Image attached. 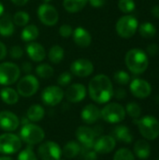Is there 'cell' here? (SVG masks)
Instances as JSON below:
<instances>
[{"label":"cell","mask_w":159,"mask_h":160,"mask_svg":"<svg viewBox=\"0 0 159 160\" xmlns=\"http://www.w3.org/2000/svg\"><path fill=\"white\" fill-rule=\"evenodd\" d=\"M112 137L115 141L122 142L125 143H131L133 141V136L127 126L119 125L112 130Z\"/></svg>","instance_id":"603a6c76"},{"label":"cell","mask_w":159,"mask_h":160,"mask_svg":"<svg viewBox=\"0 0 159 160\" xmlns=\"http://www.w3.org/2000/svg\"><path fill=\"white\" fill-rule=\"evenodd\" d=\"M139 22L136 17L132 15L122 16L115 24V30L117 34L123 38H132L138 31Z\"/></svg>","instance_id":"5b68a950"},{"label":"cell","mask_w":159,"mask_h":160,"mask_svg":"<svg viewBox=\"0 0 159 160\" xmlns=\"http://www.w3.org/2000/svg\"><path fill=\"white\" fill-rule=\"evenodd\" d=\"M151 13L152 15L157 18V19H159V5H157V6H154L151 9Z\"/></svg>","instance_id":"c3c4849f"},{"label":"cell","mask_w":159,"mask_h":160,"mask_svg":"<svg viewBox=\"0 0 159 160\" xmlns=\"http://www.w3.org/2000/svg\"><path fill=\"white\" fill-rule=\"evenodd\" d=\"M80 154L82 155V158L83 160H97V154L93 148L82 146Z\"/></svg>","instance_id":"f35d334b"},{"label":"cell","mask_w":159,"mask_h":160,"mask_svg":"<svg viewBox=\"0 0 159 160\" xmlns=\"http://www.w3.org/2000/svg\"><path fill=\"white\" fill-rule=\"evenodd\" d=\"M126 110L125 108L116 102L108 103L102 110H100L101 118L110 124H118L121 123L126 118Z\"/></svg>","instance_id":"8992f818"},{"label":"cell","mask_w":159,"mask_h":160,"mask_svg":"<svg viewBox=\"0 0 159 160\" xmlns=\"http://www.w3.org/2000/svg\"><path fill=\"white\" fill-rule=\"evenodd\" d=\"M134 123L139 128L140 133L147 141H153L159 136V122L153 115H146L139 119H134Z\"/></svg>","instance_id":"3957f363"},{"label":"cell","mask_w":159,"mask_h":160,"mask_svg":"<svg viewBox=\"0 0 159 160\" xmlns=\"http://www.w3.org/2000/svg\"><path fill=\"white\" fill-rule=\"evenodd\" d=\"M113 80L120 85H127L130 82V75L125 70H118L114 73Z\"/></svg>","instance_id":"e575fe53"},{"label":"cell","mask_w":159,"mask_h":160,"mask_svg":"<svg viewBox=\"0 0 159 160\" xmlns=\"http://www.w3.org/2000/svg\"><path fill=\"white\" fill-rule=\"evenodd\" d=\"M0 160H14L12 158H10V157H8V156H1L0 157Z\"/></svg>","instance_id":"f907efd6"},{"label":"cell","mask_w":159,"mask_h":160,"mask_svg":"<svg viewBox=\"0 0 159 160\" xmlns=\"http://www.w3.org/2000/svg\"><path fill=\"white\" fill-rule=\"evenodd\" d=\"M14 5L16 6H19V7H22V6H24L25 4H27V2L29 0H10Z\"/></svg>","instance_id":"681fc988"},{"label":"cell","mask_w":159,"mask_h":160,"mask_svg":"<svg viewBox=\"0 0 159 160\" xmlns=\"http://www.w3.org/2000/svg\"><path fill=\"white\" fill-rule=\"evenodd\" d=\"M22 70L26 73V74H30V72L32 71V65L29 62H24L22 65Z\"/></svg>","instance_id":"7dc6e473"},{"label":"cell","mask_w":159,"mask_h":160,"mask_svg":"<svg viewBox=\"0 0 159 160\" xmlns=\"http://www.w3.org/2000/svg\"><path fill=\"white\" fill-rule=\"evenodd\" d=\"M87 3L88 0H63V7L67 12L76 13L83 9Z\"/></svg>","instance_id":"f1b7e54d"},{"label":"cell","mask_w":159,"mask_h":160,"mask_svg":"<svg viewBox=\"0 0 159 160\" xmlns=\"http://www.w3.org/2000/svg\"><path fill=\"white\" fill-rule=\"evenodd\" d=\"M49 60L53 64H59L65 57V51L59 45H53L48 52Z\"/></svg>","instance_id":"f546056e"},{"label":"cell","mask_w":159,"mask_h":160,"mask_svg":"<svg viewBox=\"0 0 159 160\" xmlns=\"http://www.w3.org/2000/svg\"><path fill=\"white\" fill-rule=\"evenodd\" d=\"M126 112L133 119H139L142 114L141 106L136 102H129L126 106Z\"/></svg>","instance_id":"836d02e7"},{"label":"cell","mask_w":159,"mask_h":160,"mask_svg":"<svg viewBox=\"0 0 159 160\" xmlns=\"http://www.w3.org/2000/svg\"><path fill=\"white\" fill-rule=\"evenodd\" d=\"M45 116V110L39 104L31 105L26 112V118L31 122H39Z\"/></svg>","instance_id":"484cf974"},{"label":"cell","mask_w":159,"mask_h":160,"mask_svg":"<svg viewBox=\"0 0 159 160\" xmlns=\"http://www.w3.org/2000/svg\"><path fill=\"white\" fill-rule=\"evenodd\" d=\"M72 33H73V28L69 24H63L59 28V35L61 37H63L64 38L71 37Z\"/></svg>","instance_id":"b9f144b4"},{"label":"cell","mask_w":159,"mask_h":160,"mask_svg":"<svg viewBox=\"0 0 159 160\" xmlns=\"http://www.w3.org/2000/svg\"><path fill=\"white\" fill-rule=\"evenodd\" d=\"M70 72L80 78H86L94 72L93 63L86 58H79L70 65Z\"/></svg>","instance_id":"4fadbf2b"},{"label":"cell","mask_w":159,"mask_h":160,"mask_svg":"<svg viewBox=\"0 0 159 160\" xmlns=\"http://www.w3.org/2000/svg\"><path fill=\"white\" fill-rule=\"evenodd\" d=\"M15 24L9 14H3L0 17V36L7 38L13 35Z\"/></svg>","instance_id":"7402d4cb"},{"label":"cell","mask_w":159,"mask_h":160,"mask_svg":"<svg viewBox=\"0 0 159 160\" xmlns=\"http://www.w3.org/2000/svg\"><path fill=\"white\" fill-rule=\"evenodd\" d=\"M12 21H13L14 24L17 26H25L28 24V22L30 21V16L26 11L20 10V11H17L14 13V15L12 17Z\"/></svg>","instance_id":"d6a6232c"},{"label":"cell","mask_w":159,"mask_h":160,"mask_svg":"<svg viewBox=\"0 0 159 160\" xmlns=\"http://www.w3.org/2000/svg\"><path fill=\"white\" fill-rule=\"evenodd\" d=\"M125 63L130 72L133 74H142L148 68L149 59L145 51L134 48L127 52Z\"/></svg>","instance_id":"7a4b0ae2"},{"label":"cell","mask_w":159,"mask_h":160,"mask_svg":"<svg viewBox=\"0 0 159 160\" xmlns=\"http://www.w3.org/2000/svg\"><path fill=\"white\" fill-rule=\"evenodd\" d=\"M113 85L105 74L96 75L88 84V93L92 100L98 104L108 103L113 97Z\"/></svg>","instance_id":"6da1fadb"},{"label":"cell","mask_w":159,"mask_h":160,"mask_svg":"<svg viewBox=\"0 0 159 160\" xmlns=\"http://www.w3.org/2000/svg\"><path fill=\"white\" fill-rule=\"evenodd\" d=\"M37 18L41 23L47 26H53L59 21L57 9L49 3H43L37 8Z\"/></svg>","instance_id":"30bf717a"},{"label":"cell","mask_w":159,"mask_h":160,"mask_svg":"<svg viewBox=\"0 0 159 160\" xmlns=\"http://www.w3.org/2000/svg\"><path fill=\"white\" fill-rule=\"evenodd\" d=\"M4 14V5L0 2V17Z\"/></svg>","instance_id":"816d5d0a"},{"label":"cell","mask_w":159,"mask_h":160,"mask_svg":"<svg viewBox=\"0 0 159 160\" xmlns=\"http://www.w3.org/2000/svg\"><path fill=\"white\" fill-rule=\"evenodd\" d=\"M113 160H135V157L129 149L121 148L114 154Z\"/></svg>","instance_id":"74e56055"},{"label":"cell","mask_w":159,"mask_h":160,"mask_svg":"<svg viewBox=\"0 0 159 160\" xmlns=\"http://www.w3.org/2000/svg\"><path fill=\"white\" fill-rule=\"evenodd\" d=\"M88 3L95 8H100L105 5L106 0H88Z\"/></svg>","instance_id":"f6af8a7d"},{"label":"cell","mask_w":159,"mask_h":160,"mask_svg":"<svg viewBox=\"0 0 159 160\" xmlns=\"http://www.w3.org/2000/svg\"><path fill=\"white\" fill-rule=\"evenodd\" d=\"M20 126L19 117L9 111L0 112V128L7 132L16 130Z\"/></svg>","instance_id":"ac0fdd59"},{"label":"cell","mask_w":159,"mask_h":160,"mask_svg":"<svg viewBox=\"0 0 159 160\" xmlns=\"http://www.w3.org/2000/svg\"><path fill=\"white\" fill-rule=\"evenodd\" d=\"M42 1H43L44 3H50V2H51L52 0H42Z\"/></svg>","instance_id":"f5cc1de1"},{"label":"cell","mask_w":159,"mask_h":160,"mask_svg":"<svg viewBox=\"0 0 159 160\" xmlns=\"http://www.w3.org/2000/svg\"><path fill=\"white\" fill-rule=\"evenodd\" d=\"M75 135L82 147L93 148L97 137L93 128L86 126H81L77 128Z\"/></svg>","instance_id":"2e32d148"},{"label":"cell","mask_w":159,"mask_h":160,"mask_svg":"<svg viewBox=\"0 0 159 160\" xmlns=\"http://www.w3.org/2000/svg\"><path fill=\"white\" fill-rule=\"evenodd\" d=\"M9 55L13 59H20L23 55V50L19 45H14L9 49Z\"/></svg>","instance_id":"60d3db41"},{"label":"cell","mask_w":159,"mask_h":160,"mask_svg":"<svg viewBox=\"0 0 159 160\" xmlns=\"http://www.w3.org/2000/svg\"><path fill=\"white\" fill-rule=\"evenodd\" d=\"M113 97L117 99H124L127 97V92L124 88H117L113 91Z\"/></svg>","instance_id":"ee69618b"},{"label":"cell","mask_w":159,"mask_h":160,"mask_svg":"<svg viewBox=\"0 0 159 160\" xmlns=\"http://www.w3.org/2000/svg\"><path fill=\"white\" fill-rule=\"evenodd\" d=\"M140 35L144 38H152L157 35V27L150 22H144L138 27Z\"/></svg>","instance_id":"4dcf8cb0"},{"label":"cell","mask_w":159,"mask_h":160,"mask_svg":"<svg viewBox=\"0 0 159 160\" xmlns=\"http://www.w3.org/2000/svg\"><path fill=\"white\" fill-rule=\"evenodd\" d=\"M39 88V82L37 78L32 74H26L17 83V92L19 96L29 98L34 96Z\"/></svg>","instance_id":"9c48e42d"},{"label":"cell","mask_w":159,"mask_h":160,"mask_svg":"<svg viewBox=\"0 0 159 160\" xmlns=\"http://www.w3.org/2000/svg\"><path fill=\"white\" fill-rule=\"evenodd\" d=\"M58 160H65V159H61V158H60V159H58Z\"/></svg>","instance_id":"db71d44e"},{"label":"cell","mask_w":159,"mask_h":160,"mask_svg":"<svg viewBox=\"0 0 159 160\" xmlns=\"http://www.w3.org/2000/svg\"><path fill=\"white\" fill-rule=\"evenodd\" d=\"M25 52L28 57L34 62H42L46 57L45 48L37 42H29L25 46Z\"/></svg>","instance_id":"ffe728a7"},{"label":"cell","mask_w":159,"mask_h":160,"mask_svg":"<svg viewBox=\"0 0 159 160\" xmlns=\"http://www.w3.org/2000/svg\"><path fill=\"white\" fill-rule=\"evenodd\" d=\"M7 54V49L6 45L0 40V61L4 60L6 58Z\"/></svg>","instance_id":"bcb514c9"},{"label":"cell","mask_w":159,"mask_h":160,"mask_svg":"<svg viewBox=\"0 0 159 160\" xmlns=\"http://www.w3.org/2000/svg\"><path fill=\"white\" fill-rule=\"evenodd\" d=\"M81 118L87 125L95 124L101 118L100 110L94 104H87L81 112Z\"/></svg>","instance_id":"44dd1931"},{"label":"cell","mask_w":159,"mask_h":160,"mask_svg":"<svg viewBox=\"0 0 159 160\" xmlns=\"http://www.w3.org/2000/svg\"><path fill=\"white\" fill-rule=\"evenodd\" d=\"M72 82V74L71 72L65 71L61 73L57 78V83L59 86H67Z\"/></svg>","instance_id":"ab89813d"},{"label":"cell","mask_w":159,"mask_h":160,"mask_svg":"<svg viewBox=\"0 0 159 160\" xmlns=\"http://www.w3.org/2000/svg\"><path fill=\"white\" fill-rule=\"evenodd\" d=\"M81 148L82 146L79 142L70 141L67 142L62 148V155L65 156L67 158H74L80 155Z\"/></svg>","instance_id":"83f0119b"},{"label":"cell","mask_w":159,"mask_h":160,"mask_svg":"<svg viewBox=\"0 0 159 160\" xmlns=\"http://www.w3.org/2000/svg\"><path fill=\"white\" fill-rule=\"evenodd\" d=\"M159 47L157 44L156 43H152L150 45H148L147 49H146V53L147 55H151V56H155L158 53Z\"/></svg>","instance_id":"7bdbcfd3"},{"label":"cell","mask_w":159,"mask_h":160,"mask_svg":"<svg viewBox=\"0 0 159 160\" xmlns=\"http://www.w3.org/2000/svg\"><path fill=\"white\" fill-rule=\"evenodd\" d=\"M65 98V92L59 85H49L41 93L42 102L50 107L58 105Z\"/></svg>","instance_id":"7c38bea8"},{"label":"cell","mask_w":159,"mask_h":160,"mask_svg":"<svg viewBox=\"0 0 159 160\" xmlns=\"http://www.w3.org/2000/svg\"><path fill=\"white\" fill-rule=\"evenodd\" d=\"M17 160H37V156L29 145L19 153Z\"/></svg>","instance_id":"8d00e7d4"},{"label":"cell","mask_w":159,"mask_h":160,"mask_svg":"<svg viewBox=\"0 0 159 160\" xmlns=\"http://www.w3.org/2000/svg\"><path fill=\"white\" fill-rule=\"evenodd\" d=\"M37 156L41 160H58L61 158L62 149L57 142L47 141L38 146Z\"/></svg>","instance_id":"8fae6325"},{"label":"cell","mask_w":159,"mask_h":160,"mask_svg":"<svg viewBox=\"0 0 159 160\" xmlns=\"http://www.w3.org/2000/svg\"><path fill=\"white\" fill-rule=\"evenodd\" d=\"M116 146L115 139L111 135H101L97 139H96L93 149L97 152V154L107 155L113 151Z\"/></svg>","instance_id":"9a60e30c"},{"label":"cell","mask_w":159,"mask_h":160,"mask_svg":"<svg viewBox=\"0 0 159 160\" xmlns=\"http://www.w3.org/2000/svg\"><path fill=\"white\" fill-rule=\"evenodd\" d=\"M20 138L22 142L30 146L36 145L43 142L45 138V132L40 127L35 124L27 123L22 125L20 130Z\"/></svg>","instance_id":"277c9868"},{"label":"cell","mask_w":159,"mask_h":160,"mask_svg":"<svg viewBox=\"0 0 159 160\" xmlns=\"http://www.w3.org/2000/svg\"><path fill=\"white\" fill-rule=\"evenodd\" d=\"M117 5L119 9L126 14L132 12L136 8V3L134 0H118Z\"/></svg>","instance_id":"d590c367"},{"label":"cell","mask_w":159,"mask_h":160,"mask_svg":"<svg viewBox=\"0 0 159 160\" xmlns=\"http://www.w3.org/2000/svg\"><path fill=\"white\" fill-rule=\"evenodd\" d=\"M157 160H159V158H158V159H157Z\"/></svg>","instance_id":"11a10c76"},{"label":"cell","mask_w":159,"mask_h":160,"mask_svg":"<svg viewBox=\"0 0 159 160\" xmlns=\"http://www.w3.org/2000/svg\"><path fill=\"white\" fill-rule=\"evenodd\" d=\"M19 94L17 90L9 87L5 86L0 91V98L2 101L7 105H14L19 101Z\"/></svg>","instance_id":"cb8c5ba5"},{"label":"cell","mask_w":159,"mask_h":160,"mask_svg":"<svg viewBox=\"0 0 159 160\" xmlns=\"http://www.w3.org/2000/svg\"><path fill=\"white\" fill-rule=\"evenodd\" d=\"M72 38L75 44L81 48H87L92 43V35L84 27L78 26L73 29Z\"/></svg>","instance_id":"d6986e66"},{"label":"cell","mask_w":159,"mask_h":160,"mask_svg":"<svg viewBox=\"0 0 159 160\" xmlns=\"http://www.w3.org/2000/svg\"><path fill=\"white\" fill-rule=\"evenodd\" d=\"M22 142L16 134L6 132L0 135V154L10 156L18 153L22 148Z\"/></svg>","instance_id":"52a82bcc"},{"label":"cell","mask_w":159,"mask_h":160,"mask_svg":"<svg viewBox=\"0 0 159 160\" xmlns=\"http://www.w3.org/2000/svg\"><path fill=\"white\" fill-rule=\"evenodd\" d=\"M54 70L52 67L49 64L42 63L36 68V74L41 79H50L52 77Z\"/></svg>","instance_id":"1f68e13d"},{"label":"cell","mask_w":159,"mask_h":160,"mask_svg":"<svg viewBox=\"0 0 159 160\" xmlns=\"http://www.w3.org/2000/svg\"><path fill=\"white\" fill-rule=\"evenodd\" d=\"M129 89L135 98H142V99L148 98L152 93L151 84L147 81L140 78H136L132 80V82L129 84Z\"/></svg>","instance_id":"5bb4252c"},{"label":"cell","mask_w":159,"mask_h":160,"mask_svg":"<svg viewBox=\"0 0 159 160\" xmlns=\"http://www.w3.org/2000/svg\"><path fill=\"white\" fill-rule=\"evenodd\" d=\"M87 94L86 87L82 83L69 84L65 92V98L71 103H79L82 101Z\"/></svg>","instance_id":"e0dca14e"},{"label":"cell","mask_w":159,"mask_h":160,"mask_svg":"<svg viewBox=\"0 0 159 160\" xmlns=\"http://www.w3.org/2000/svg\"><path fill=\"white\" fill-rule=\"evenodd\" d=\"M134 154L141 159H146L151 155V147L147 141L138 140L134 144Z\"/></svg>","instance_id":"d4e9b609"},{"label":"cell","mask_w":159,"mask_h":160,"mask_svg":"<svg viewBox=\"0 0 159 160\" xmlns=\"http://www.w3.org/2000/svg\"><path fill=\"white\" fill-rule=\"evenodd\" d=\"M21 76V68L12 62H3L0 64V84L9 86L14 84Z\"/></svg>","instance_id":"ba28073f"},{"label":"cell","mask_w":159,"mask_h":160,"mask_svg":"<svg viewBox=\"0 0 159 160\" xmlns=\"http://www.w3.org/2000/svg\"><path fill=\"white\" fill-rule=\"evenodd\" d=\"M39 36L38 27L35 24H27L23 27L21 33V38L25 42H32Z\"/></svg>","instance_id":"4316f807"}]
</instances>
